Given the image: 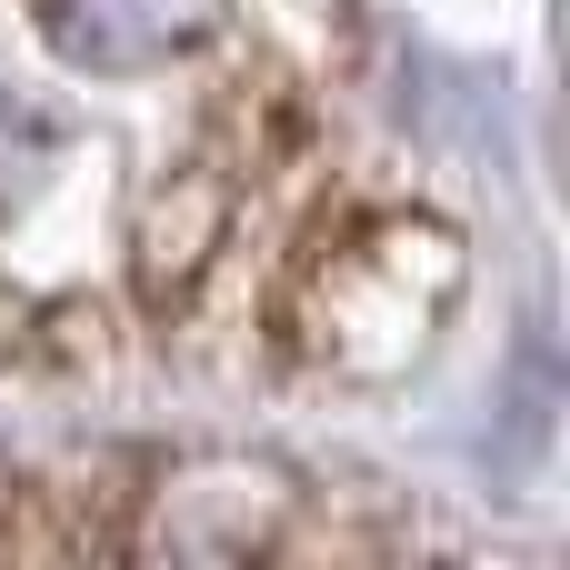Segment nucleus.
Segmentation results:
<instances>
[{
  "label": "nucleus",
  "mask_w": 570,
  "mask_h": 570,
  "mask_svg": "<svg viewBox=\"0 0 570 570\" xmlns=\"http://www.w3.org/2000/svg\"><path fill=\"white\" fill-rule=\"evenodd\" d=\"M451 281H461V261H451V240L431 220H381V230H361L351 250L321 261V281H311V351L341 361V371H391V361H411L431 341Z\"/></svg>",
  "instance_id": "1"
}]
</instances>
